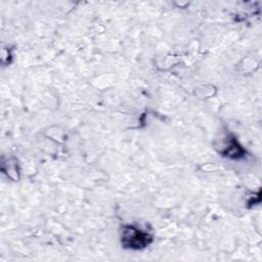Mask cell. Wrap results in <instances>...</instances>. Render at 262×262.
Returning <instances> with one entry per match:
<instances>
[{"mask_svg":"<svg viewBox=\"0 0 262 262\" xmlns=\"http://www.w3.org/2000/svg\"><path fill=\"white\" fill-rule=\"evenodd\" d=\"M121 238L124 247L136 250L145 248L152 239L150 234L132 225H126L123 227Z\"/></svg>","mask_w":262,"mask_h":262,"instance_id":"cell-1","label":"cell"}]
</instances>
